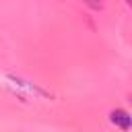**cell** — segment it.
I'll return each instance as SVG.
<instances>
[{
  "instance_id": "cell-3",
  "label": "cell",
  "mask_w": 132,
  "mask_h": 132,
  "mask_svg": "<svg viewBox=\"0 0 132 132\" xmlns=\"http://www.w3.org/2000/svg\"><path fill=\"white\" fill-rule=\"evenodd\" d=\"M91 10H101L103 8V0H82Z\"/></svg>"
},
{
  "instance_id": "cell-2",
  "label": "cell",
  "mask_w": 132,
  "mask_h": 132,
  "mask_svg": "<svg viewBox=\"0 0 132 132\" xmlns=\"http://www.w3.org/2000/svg\"><path fill=\"white\" fill-rule=\"evenodd\" d=\"M6 78H8V80H12V85L21 87V89H23V91H27V93H33V95H41V97H47V93H45L41 87H37V85H31L29 80H23V78H19V76H12V74H8Z\"/></svg>"
},
{
  "instance_id": "cell-4",
  "label": "cell",
  "mask_w": 132,
  "mask_h": 132,
  "mask_svg": "<svg viewBox=\"0 0 132 132\" xmlns=\"http://www.w3.org/2000/svg\"><path fill=\"white\" fill-rule=\"evenodd\" d=\"M124 2H126V4H130V2H132V0H124Z\"/></svg>"
},
{
  "instance_id": "cell-1",
  "label": "cell",
  "mask_w": 132,
  "mask_h": 132,
  "mask_svg": "<svg viewBox=\"0 0 132 132\" xmlns=\"http://www.w3.org/2000/svg\"><path fill=\"white\" fill-rule=\"evenodd\" d=\"M109 122H111L116 128H120L122 132H128L130 126H132V118H130V113H128L126 109H120V107L109 111Z\"/></svg>"
}]
</instances>
